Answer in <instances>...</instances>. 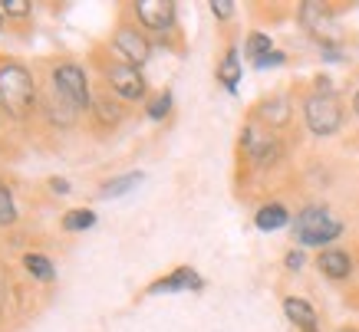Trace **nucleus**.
Instances as JSON below:
<instances>
[{
    "label": "nucleus",
    "mask_w": 359,
    "mask_h": 332,
    "mask_svg": "<svg viewBox=\"0 0 359 332\" xmlns=\"http://www.w3.org/2000/svg\"><path fill=\"white\" fill-rule=\"evenodd\" d=\"M36 99V86H33V76L17 63H4L0 66V102L11 112L13 118H27Z\"/></svg>",
    "instance_id": "obj_1"
},
{
    "label": "nucleus",
    "mask_w": 359,
    "mask_h": 332,
    "mask_svg": "<svg viewBox=\"0 0 359 332\" xmlns=\"http://www.w3.org/2000/svg\"><path fill=\"white\" fill-rule=\"evenodd\" d=\"M294 230H297V237H300V244L320 247V244L337 240V237L343 234V224H337V221H333L323 207H306L304 214L297 217Z\"/></svg>",
    "instance_id": "obj_2"
},
{
    "label": "nucleus",
    "mask_w": 359,
    "mask_h": 332,
    "mask_svg": "<svg viewBox=\"0 0 359 332\" xmlns=\"http://www.w3.org/2000/svg\"><path fill=\"white\" fill-rule=\"evenodd\" d=\"M304 116H306V125L310 132L316 135H333L343 122V109L333 96H310L304 106Z\"/></svg>",
    "instance_id": "obj_3"
},
{
    "label": "nucleus",
    "mask_w": 359,
    "mask_h": 332,
    "mask_svg": "<svg viewBox=\"0 0 359 332\" xmlns=\"http://www.w3.org/2000/svg\"><path fill=\"white\" fill-rule=\"evenodd\" d=\"M53 86L63 92V96H69L76 106H86L89 102V86H86V73L79 69V66L66 63V66H56L53 69Z\"/></svg>",
    "instance_id": "obj_4"
},
{
    "label": "nucleus",
    "mask_w": 359,
    "mask_h": 332,
    "mask_svg": "<svg viewBox=\"0 0 359 332\" xmlns=\"http://www.w3.org/2000/svg\"><path fill=\"white\" fill-rule=\"evenodd\" d=\"M135 17L149 30H168L175 23V4H168V0H139L135 4Z\"/></svg>",
    "instance_id": "obj_5"
},
{
    "label": "nucleus",
    "mask_w": 359,
    "mask_h": 332,
    "mask_svg": "<svg viewBox=\"0 0 359 332\" xmlns=\"http://www.w3.org/2000/svg\"><path fill=\"white\" fill-rule=\"evenodd\" d=\"M109 83H112V89H116L122 99H142V96H145V79H142L139 66H132V63L112 66V69H109Z\"/></svg>",
    "instance_id": "obj_6"
},
{
    "label": "nucleus",
    "mask_w": 359,
    "mask_h": 332,
    "mask_svg": "<svg viewBox=\"0 0 359 332\" xmlns=\"http://www.w3.org/2000/svg\"><path fill=\"white\" fill-rule=\"evenodd\" d=\"M244 148H248V155L257 165H271L277 155H280V141L271 139V135H264L257 125H250L248 132H244Z\"/></svg>",
    "instance_id": "obj_7"
},
{
    "label": "nucleus",
    "mask_w": 359,
    "mask_h": 332,
    "mask_svg": "<svg viewBox=\"0 0 359 332\" xmlns=\"http://www.w3.org/2000/svg\"><path fill=\"white\" fill-rule=\"evenodd\" d=\"M116 46L126 53V60H129L132 66H142L149 60V40H145L142 33L129 30V27H122V30L116 33Z\"/></svg>",
    "instance_id": "obj_8"
},
{
    "label": "nucleus",
    "mask_w": 359,
    "mask_h": 332,
    "mask_svg": "<svg viewBox=\"0 0 359 332\" xmlns=\"http://www.w3.org/2000/svg\"><path fill=\"white\" fill-rule=\"evenodd\" d=\"M79 112V106L73 102L69 96H63L60 89L53 86V92L46 96V116H50V122H60V125H69L73 122V116Z\"/></svg>",
    "instance_id": "obj_9"
},
{
    "label": "nucleus",
    "mask_w": 359,
    "mask_h": 332,
    "mask_svg": "<svg viewBox=\"0 0 359 332\" xmlns=\"http://www.w3.org/2000/svg\"><path fill=\"white\" fill-rule=\"evenodd\" d=\"M283 312H287V319L294 322V326H300L304 332H316V312L306 300L287 296V300H283Z\"/></svg>",
    "instance_id": "obj_10"
},
{
    "label": "nucleus",
    "mask_w": 359,
    "mask_h": 332,
    "mask_svg": "<svg viewBox=\"0 0 359 332\" xmlns=\"http://www.w3.org/2000/svg\"><path fill=\"white\" fill-rule=\"evenodd\" d=\"M175 289H201V279H198L195 270H175L172 277L152 283L149 293H175Z\"/></svg>",
    "instance_id": "obj_11"
},
{
    "label": "nucleus",
    "mask_w": 359,
    "mask_h": 332,
    "mask_svg": "<svg viewBox=\"0 0 359 332\" xmlns=\"http://www.w3.org/2000/svg\"><path fill=\"white\" fill-rule=\"evenodd\" d=\"M316 263H320V270H323L330 279H346L349 277V267H353V263H349V257H346V250H323Z\"/></svg>",
    "instance_id": "obj_12"
},
{
    "label": "nucleus",
    "mask_w": 359,
    "mask_h": 332,
    "mask_svg": "<svg viewBox=\"0 0 359 332\" xmlns=\"http://www.w3.org/2000/svg\"><path fill=\"white\" fill-rule=\"evenodd\" d=\"M287 221H290V217H287V211H283L280 204H267V207L257 211V227H261V230H280Z\"/></svg>",
    "instance_id": "obj_13"
},
{
    "label": "nucleus",
    "mask_w": 359,
    "mask_h": 332,
    "mask_svg": "<svg viewBox=\"0 0 359 332\" xmlns=\"http://www.w3.org/2000/svg\"><path fill=\"white\" fill-rule=\"evenodd\" d=\"M218 79L231 89V92L238 89V79H241V56H238V50H228V56H224V63H221V69H218Z\"/></svg>",
    "instance_id": "obj_14"
},
{
    "label": "nucleus",
    "mask_w": 359,
    "mask_h": 332,
    "mask_svg": "<svg viewBox=\"0 0 359 332\" xmlns=\"http://www.w3.org/2000/svg\"><path fill=\"white\" fill-rule=\"evenodd\" d=\"M23 267L30 270V277H36V279H40V283H50V279H53V263H50V260H46V257H36V254H27V257H23Z\"/></svg>",
    "instance_id": "obj_15"
},
{
    "label": "nucleus",
    "mask_w": 359,
    "mask_h": 332,
    "mask_svg": "<svg viewBox=\"0 0 359 332\" xmlns=\"http://www.w3.org/2000/svg\"><path fill=\"white\" fill-rule=\"evenodd\" d=\"M273 53V43H271V36L267 33H250L248 36V56L250 60H261V56Z\"/></svg>",
    "instance_id": "obj_16"
},
{
    "label": "nucleus",
    "mask_w": 359,
    "mask_h": 332,
    "mask_svg": "<svg viewBox=\"0 0 359 332\" xmlns=\"http://www.w3.org/2000/svg\"><path fill=\"white\" fill-rule=\"evenodd\" d=\"M93 224H96V214H93V211H69V214L63 217L66 230H89Z\"/></svg>",
    "instance_id": "obj_17"
},
{
    "label": "nucleus",
    "mask_w": 359,
    "mask_h": 332,
    "mask_svg": "<svg viewBox=\"0 0 359 332\" xmlns=\"http://www.w3.org/2000/svg\"><path fill=\"white\" fill-rule=\"evenodd\" d=\"M139 181H142V174L132 172V174H126V178H116V181H109L106 188H102V194H106V198H119V194H126L129 188H135Z\"/></svg>",
    "instance_id": "obj_18"
},
{
    "label": "nucleus",
    "mask_w": 359,
    "mask_h": 332,
    "mask_svg": "<svg viewBox=\"0 0 359 332\" xmlns=\"http://www.w3.org/2000/svg\"><path fill=\"white\" fill-rule=\"evenodd\" d=\"M287 116H290V109H287V102H283V99H277V102H267V106H264V118H267V122H273V125H283V122H287Z\"/></svg>",
    "instance_id": "obj_19"
},
{
    "label": "nucleus",
    "mask_w": 359,
    "mask_h": 332,
    "mask_svg": "<svg viewBox=\"0 0 359 332\" xmlns=\"http://www.w3.org/2000/svg\"><path fill=\"white\" fill-rule=\"evenodd\" d=\"M17 221V207H13V201H11V191L0 184V224L7 227V224H13Z\"/></svg>",
    "instance_id": "obj_20"
},
{
    "label": "nucleus",
    "mask_w": 359,
    "mask_h": 332,
    "mask_svg": "<svg viewBox=\"0 0 359 332\" xmlns=\"http://www.w3.org/2000/svg\"><path fill=\"white\" fill-rule=\"evenodd\" d=\"M168 109H172V96H168V92H162L155 102H149V118H162Z\"/></svg>",
    "instance_id": "obj_21"
},
{
    "label": "nucleus",
    "mask_w": 359,
    "mask_h": 332,
    "mask_svg": "<svg viewBox=\"0 0 359 332\" xmlns=\"http://www.w3.org/2000/svg\"><path fill=\"white\" fill-rule=\"evenodd\" d=\"M4 11L13 17H23V13H30V4L27 0H4Z\"/></svg>",
    "instance_id": "obj_22"
},
{
    "label": "nucleus",
    "mask_w": 359,
    "mask_h": 332,
    "mask_svg": "<svg viewBox=\"0 0 359 332\" xmlns=\"http://www.w3.org/2000/svg\"><path fill=\"white\" fill-rule=\"evenodd\" d=\"M211 11L218 13L221 20H228L231 13H234V4H231V0H211Z\"/></svg>",
    "instance_id": "obj_23"
},
{
    "label": "nucleus",
    "mask_w": 359,
    "mask_h": 332,
    "mask_svg": "<svg viewBox=\"0 0 359 332\" xmlns=\"http://www.w3.org/2000/svg\"><path fill=\"white\" fill-rule=\"evenodd\" d=\"M254 63L261 66V69H267V66H280L283 63V53H277V50H273V53L261 56V60H254Z\"/></svg>",
    "instance_id": "obj_24"
},
{
    "label": "nucleus",
    "mask_w": 359,
    "mask_h": 332,
    "mask_svg": "<svg viewBox=\"0 0 359 332\" xmlns=\"http://www.w3.org/2000/svg\"><path fill=\"white\" fill-rule=\"evenodd\" d=\"M96 109H99V116L106 118V122H116V118H119V109H116V106H106V102H96Z\"/></svg>",
    "instance_id": "obj_25"
},
{
    "label": "nucleus",
    "mask_w": 359,
    "mask_h": 332,
    "mask_svg": "<svg viewBox=\"0 0 359 332\" xmlns=\"http://www.w3.org/2000/svg\"><path fill=\"white\" fill-rule=\"evenodd\" d=\"M287 267H290V270H300V267H304V254H300V250H294V254L287 257Z\"/></svg>",
    "instance_id": "obj_26"
},
{
    "label": "nucleus",
    "mask_w": 359,
    "mask_h": 332,
    "mask_svg": "<svg viewBox=\"0 0 359 332\" xmlns=\"http://www.w3.org/2000/svg\"><path fill=\"white\" fill-rule=\"evenodd\" d=\"M50 188H53V191H60V194H66V188H69V184H66V181H50Z\"/></svg>",
    "instance_id": "obj_27"
},
{
    "label": "nucleus",
    "mask_w": 359,
    "mask_h": 332,
    "mask_svg": "<svg viewBox=\"0 0 359 332\" xmlns=\"http://www.w3.org/2000/svg\"><path fill=\"white\" fill-rule=\"evenodd\" d=\"M0 300H4V270H0Z\"/></svg>",
    "instance_id": "obj_28"
},
{
    "label": "nucleus",
    "mask_w": 359,
    "mask_h": 332,
    "mask_svg": "<svg viewBox=\"0 0 359 332\" xmlns=\"http://www.w3.org/2000/svg\"><path fill=\"white\" fill-rule=\"evenodd\" d=\"M356 112H359V92H356Z\"/></svg>",
    "instance_id": "obj_29"
},
{
    "label": "nucleus",
    "mask_w": 359,
    "mask_h": 332,
    "mask_svg": "<svg viewBox=\"0 0 359 332\" xmlns=\"http://www.w3.org/2000/svg\"><path fill=\"white\" fill-rule=\"evenodd\" d=\"M0 23H4V20H0Z\"/></svg>",
    "instance_id": "obj_30"
}]
</instances>
